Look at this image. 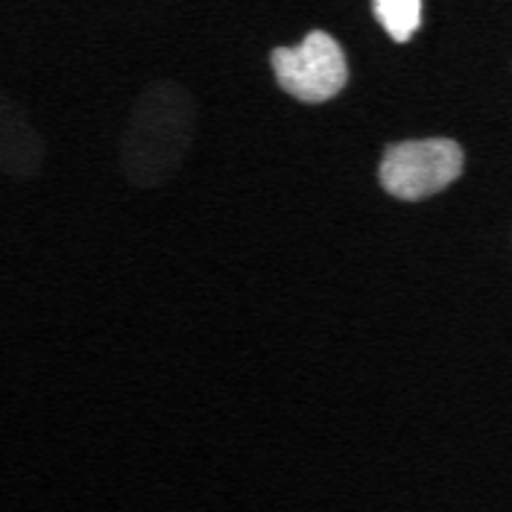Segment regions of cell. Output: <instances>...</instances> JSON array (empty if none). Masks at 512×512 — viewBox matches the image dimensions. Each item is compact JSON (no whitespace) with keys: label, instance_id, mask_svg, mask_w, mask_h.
<instances>
[{"label":"cell","instance_id":"1","mask_svg":"<svg viewBox=\"0 0 512 512\" xmlns=\"http://www.w3.org/2000/svg\"><path fill=\"white\" fill-rule=\"evenodd\" d=\"M463 170L466 153L454 138H410L384 150L378 179L390 197L422 202L454 185Z\"/></svg>","mask_w":512,"mask_h":512},{"label":"cell","instance_id":"2","mask_svg":"<svg viewBox=\"0 0 512 512\" xmlns=\"http://www.w3.org/2000/svg\"><path fill=\"white\" fill-rule=\"evenodd\" d=\"M270 65L278 85L302 103L334 100L349 82L346 53L325 30H311L296 47H276Z\"/></svg>","mask_w":512,"mask_h":512},{"label":"cell","instance_id":"3","mask_svg":"<svg viewBox=\"0 0 512 512\" xmlns=\"http://www.w3.org/2000/svg\"><path fill=\"white\" fill-rule=\"evenodd\" d=\"M372 12L387 36L398 44H407L422 27V0H372Z\"/></svg>","mask_w":512,"mask_h":512}]
</instances>
